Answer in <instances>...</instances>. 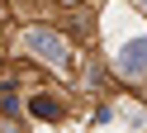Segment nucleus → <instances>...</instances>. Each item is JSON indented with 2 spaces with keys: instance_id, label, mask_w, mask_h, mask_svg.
Returning a JSON list of instances; mask_svg holds the SVG:
<instances>
[{
  "instance_id": "1",
  "label": "nucleus",
  "mask_w": 147,
  "mask_h": 133,
  "mask_svg": "<svg viewBox=\"0 0 147 133\" xmlns=\"http://www.w3.org/2000/svg\"><path fill=\"white\" fill-rule=\"evenodd\" d=\"M24 48L38 52L43 62H52V66H67V57H71V48L62 43L57 33H48V29H29V33H24Z\"/></svg>"
},
{
  "instance_id": "2",
  "label": "nucleus",
  "mask_w": 147,
  "mask_h": 133,
  "mask_svg": "<svg viewBox=\"0 0 147 133\" xmlns=\"http://www.w3.org/2000/svg\"><path fill=\"white\" fill-rule=\"evenodd\" d=\"M119 71H123L128 81L147 76V38H138V43H123V52H119Z\"/></svg>"
},
{
  "instance_id": "3",
  "label": "nucleus",
  "mask_w": 147,
  "mask_h": 133,
  "mask_svg": "<svg viewBox=\"0 0 147 133\" xmlns=\"http://www.w3.org/2000/svg\"><path fill=\"white\" fill-rule=\"evenodd\" d=\"M33 114H38V119H57L62 105H52V100H43V95H38V100H33Z\"/></svg>"
}]
</instances>
